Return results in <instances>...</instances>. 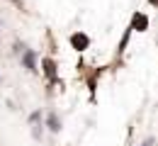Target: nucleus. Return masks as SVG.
I'll use <instances>...</instances> for the list:
<instances>
[{
    "mask_svg": "<svg viewBox=\"0 0 158 146\" xmlns=\"http://www.w3.org/2000/svg\"><path fill=\"white\" fill-rule=\"evenodd\" d=\"M71 46H73L76 51H85V49L90 46V37L83 34V32H76V34H71Z\"/></svg>",
    "mask_w": 158,
    "mask_h": 146,
    "instance_id": "1",
    "label": "nucleus"
},
{
    "mask_svg": "<svg viewBox=\"0 0 158 146\" xmlns=\"http://www.w3.org/2000/svg\"><path fill=\"white\" fill-rule=\"evenodd\" d=\"M131 29H136V32H146V29H148V17H146L143 12H136L134 20H131Z\"/></svg>",
    "mask_w": 158,
    "mask_h": 146,
    "instance_id": "2",
    "label": "nucleus"
},
{
    "mask_svg": "<svg viewBox=\"0 0 158 146\" xmlns=\"http://www.w3.org/2000/svg\"><path fill=\"white\" fill-rule=\"evenodd\" d=\"M22 61H24V66H27L29 71H37V56H34V51L27 49V51L22 54Z\"/></svg>",
    "mask_w": 158,
    "mask_h": 146,
    "instance_id": "3",
    "label": "nucleus"
},
{
    "mask_svg": "<svg viewBox=\"0 0 158 146\" xmlns=\"http://www.w3.org/2000/svg\"><path fill=\"white\" fill-rule=\"evenodd\" d=\"M41 66H44V73H46V76H54V73H56V63H54V59H44Z\"/></svg>",
    "mask_w": 158,
    "mask_h": 146,
    "instance_id": "4",
    "label": "nucleus"
},
{
    "mask_svg": "<svg viewBox=\"0 0 158 146\" xmlns=\"http://www.w3.org/2000/svg\"><path fill=\"white\" fill-rule=\"evenodd\" d=\"M46 124H49V129H51V131H59V129H61V124H59V117H56L54 112H51V115L46 117Z\"/></svg>",
    "mask_w": 158,
    "mask_h": 146,
    "instance_id": "5",
    "label": "nucleus"
},
{
    "mask_svg": "<svg viewBox=\"0 0 158 146\" xmlns=\"http://www.w3.org/2000/svg\"><path fill=\"white\" fill-rule=\"evenodd\" d=\"M143 146H151V141H146V144H143Z\"/></svg>",
    "mask_w": 158,
    "mask_h": 146,
    "instance_id": "6",
    "label": "nucleus"
}]
</instances>
